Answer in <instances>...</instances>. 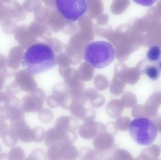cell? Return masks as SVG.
<instances>
[{
  "mask_svg": "<svg viewBox=\"0 0 161 160\" xmlns=\"http://www.w3.org/2000/svg\"><path fill=\"white\" fill-rule=\"evenodd\" d=\"M56 65L53 49L47 44L37 43L27 49L22 58V65L25 70L34 75L46 72Z\"/></svg>",
  "mask_w": 161,
  "mask_h": 160,
  "instance_id": "1",
  "label": "cell"
},
{
  "mask_svg": "<svg viewBox=\"0 0 161 160\" xmlns=\"http://www.w3.org/2000/svg\"><path fill=\"white\" fill-rule=\"evenodd\" d=\"M115 57V50L109 42L94 41L85 47L83 58L87 63L96 69H103L112 63Z\"/></svg>",
  "mask_w": 161,
  "mask_h": 160,
  "instance_id": "2",
  "label": "cell"
},
{
  "mask_svg": "<svg viewBox=\"0 0 161 160\" xmlns=\"http://www.w3.org/2000/svg\"><path fill=\"white\" fill-rule=\"evenodd\" d=\"M129 132L132 140L142 146L152 144L158 135L156 124L147 117H137L133 119L130 124Z\"/></svg>",
  "mask_w": 161,
  "mask_h": 160,
  "instance_id": "3",
  "label": "cell"
},
{
  "mask_svg": "<svg viewBox=\"0 0 161 160\" xmlns=\"http://www.w3.org/2000/svg\"><path fill=\"white\" fill-rule=\"evenodd\" d=\"M57 9L65 19L75 22L87 12V0H55Z\"/></svg>",
  "mask_w": 161,
  "mask_h": 160,
  "instance_id": "4",
  "label": "cell"
},
{
  "mask_svg": "<svg viewBox=\"0 0 161 160\" xmlns=\"http://www.w3.org/2000/svg\"><path fill=\"white\" fill-rule=\"evenodd\" d=\"M77 138V135L75 133L68 134L62 132L52 130L48 132L46 134L45 143L48 147L60 143L72 144L76 141Z\"/></svg>",
  "mask_w": 161,
  "mask_h": 160,
  "instance_id": "5",
  "label": "cell"
},
{
  "mask_svg": "<svg viewBox=\"0 0 161 160\" xmlns=\"http://www.w3.org/2000/svg\"><path fill=\"white\" fill-rule=\"evenodd\" d=\"M93 145L95 150L103 153L111 150L113 147L114 139L111 134L103 133L95 138Z\"/></svg>",
  "mask_w": 161,
  "mask_h": 160,
  "instance_id": "6",
  "label": "cell"
},
{
  "mask_svg": "<svg viewBox=\"0 0 161 160\" xmlns=\"http://www.w3.org/2000/svg\"><path fill=\"white\" fill-rule=\"evenodd\" d=\"M59 146V155L61 160H76L78 157L77 148L72 144L58 143Z\"/></svg>",
  "mask_w": 161,
  "mask_h": 160,
  "instance_id": "7",
  "label": "cell"
},
{
  "mask_svg": "<svg viewBox=\"0 0 161 160\" xmlns=\"http://www.w3.org/2000/svg\"><path fill=\"white\" fill-rule=\"evenodd\" d=\"M79 160H102L104 155L97 150H93L87 147L80 148L78 152Z\"/></svg>",
  "mask_w": 161,
  "mask_h": 160,
  "instance_id": "8",
  "label": "cell"
},
{
  "mask_svg": "<svg viewBox=\"0 0 161 160\" xmlns=\"http://www.w3.org/2000/svg\"><path fill=\"white\" fill-rule=\"evenodd\" d=\"M15 135L18 139L24 143H30L33 141L32 133L26 126L19 125L15 128Z\"/></svg>",
  "mask_w": 161,
  "mask_h": 160,
  "instance_id": "9",
  "label": "cell"
},
{
  "mask_svg": "<svg viewBox=\"0 0 161 160\" xmlns=\"http://www.w3.org/2000/svg\"><path fill=\"white\" fill-rule=\"evenodd\" d=\"M6 8L11 18L16 21L21 20L20 17L21 6L19 3L14 0H11L9 3H8Z\"/></svg>",
  "mask_w": 161,
  "mask_h": 160,
  "instance_id": "10",
  "label": "cell"
},
{
  "mask_svg": "<svg viewBox=\"0 0 161 160\" xmlns=\"http://www.w3.org/2000/svg\"><path fill=\"white\" fill-rule=\"evenodd\" d=\"M146 57L150 62H159L161 59V49L157 45H153L149 48L147 52Z\"/></svg>",
  "mask_w": 161,
  "mask_h": 160,
  "instance_id": "11",
  "label": "cell"
},
{
  "mask_svg": "<svg viewBox=\"0 0 161 160\" xmlns=\"http://www.w3.org/2000/svg\"><path fill=\"white\" fill-rule=\"evenodd\" d=\"M144 72L150 80L153 81L157 80L160 76V70L158 66H148L145 69Z\"/></svg>",
  "mask_w": 161,
  "mask_h": 160,
  "instance_id": "12",
  "label": "cell"
},
{
  "mask_svg": "<svg viewBox=\"0 0 161 160\" xmlns=\"http://www.w3.org/2000/svg\"><path fill=\"white\" fill-rule=\"evenodd\" d=\"M8 155L9 160H24L25 156L24 150L19 147L12 148Z\"/></svg>",
  "mask_w": 161,
  "mask_h": 160,
  "instance_id": "13",
  "label": "cell"
},
{
  "mask_svg": "<svg viewBox=\"0 0 161 160\" xmlns=\"http://www.w3.org/2000/svg\"><path fill=\"white\" fill-rule=\"evenodd\" d=\"M25 160H47V154L43 149L37 148L33 150Z\"/></svg>",
  "mask_w": 161,
  "mask_h": 160,
  "instance_id": "14",
  "label": "cell"
},
{
  "mask_svg": "<svg viewBox=\"0 0 161 160\" xmlns=\"http://www.w3.org/2000/svg\"><path fill=\"white\" fill-rule=\"evenodd\" d=\"M2 138L4 144L8 147H12L18 143V138L14 133L12 132L5 133Z\"/></svg>",
  "mask_w": 161,
  "mask_h": 160,
  "instance_id": "15",
  "label": "cell"
},
{
  "mask_svg": "<svg viewBox=\"0 0 161 160\" xmlns=\"http://www.w3.org/2000/svg\"><path fill=\"white\" fill-rule=\"evenodd\" d=\"M113 160H132L130 154L124 149H118L112 157Z\"/></svg>",
  "mask_w": 161,
  "mask_h": 160,
  "instance_id": "16",
  "label": "cell"
},
{
  "mask_svg": "<svg viewBox=\"0 0 161 160\" xmlns=\"http://www.w3.org/2000/svg\"><path fill=\"white\" fill-rule=\"evenodd\" d=\"M44 132L41 129H35L32 133V140L36 143H41L43 141Z\"/></svg>",
  "mask_w": 161,
  "mask_h": 160,
  "instance_id": "17",
  "label": "cell"
},
{
  "mask_svg": "<svg viewBox=\"0 0 161 160\" xmlns=\"http://www.w3.org/2000/svg\"><path fill=\"white\" fill-rule=\"evenodd\" d=\"M135 3L145 7H150L153 5L157 0H133Z\"/></svg>",
  "mask_w": 161,
  "mask_h": 160,
  "instance_id": "18",
  "label": "cell"
},
{
  "mask_svg": "<svg viewBox=\"0 0 161 160\" xmlns=\"http://www.w3.org/2000/svg\"><path fill=\"white\" fill-rule=\"evenodd\" d=\"M0 160H9L8 155L7 154H0Z\"/></svg>",
  "mask_w": 161,
  "mask_h": 160,
  "instance_id": "19",
  "label": "cell"
},
{
  "mask_svg": "<svg viewBox=\"0 0 161 160\" xmlns=\"http://www.w3.org/2000/svg\"><path fill=\"white\" fill-rule=\"evenodd\" d=\"M0 1H1V2H4V3H9L11 0H0Z\"/></svg>",
  "mask_w": 161,
  "mask_h": 160,
  "instance_id": "20",
  "label": "cell"
},
{
  "mask_svg": "<svg viewBox=\"0 0 161 160\" xmlns=\"http://www.w3.org/2000/svg\"><path fill=\"white\" fill-rule=\"evenodd\" d=\"M158 67L160 70V71H161V61H160L159 62L158 65Z\"/></svg>",
  "mask_w": 161,
  "mask_h": 160,
  "instance_id": "21",
  "label": "cell"
},
{
  "mask_svg": "<svg viewBox=\"0 0 161 160\" xmlns=\"http://www.w3.org/2000/svg\"><path fill=\"white\" fill-rule=\"evenodd\" d=\"M2 147H1V146L0 145V154H1V152H2Z\"/></svg>",
  "mask_w": 161,
  "mask_h": 160,
  "instance_id": "22",
  "label": "cell"
},
{
  "mask_svg": "<svg viewBox=\"0 0 161 160\" xmlns=\"http://www.w3.org/2000/svg\"></svg>",
  "mask_w": 161,
  "mask_h": 160,
  "instance_id": "23",
  "label": "cell"
}]
</instances>
